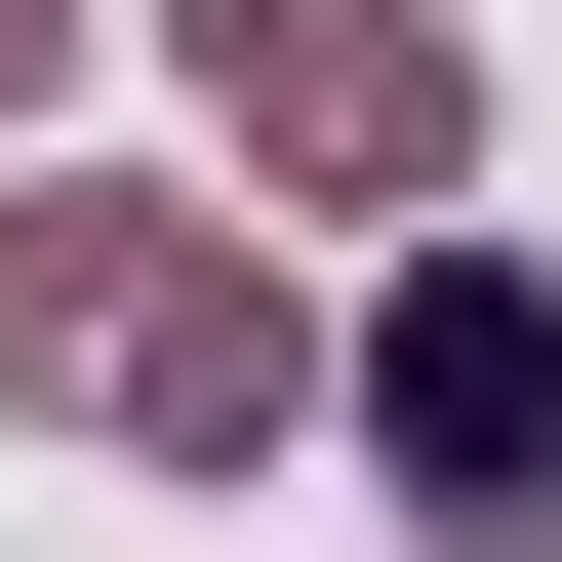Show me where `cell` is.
<instances>
[{
    "mask_svg": "<svg viewBox=\"0 0 562 562\" xmlns=\"http://www.w3.org/2000/svg\"><path fill=\"white\" fill-rule=\"evenodd\" d=\"M402 482H442V522H562V281H402Z\"/></svg>",
    "mask_w": 562,
    "mask_h": 562,
    "instance_id": "cell-1",
    "label": "cell"
},
{
    "mask_svg": "<svg viewBox=\"0 0 562 562\" xmlns=\"http://www.w3.org/2000/svg\"><path fill=\"white\" fill-rule=\"evenodd\" d=\"M201 41H241L281 161H442V41H402V0H201Z\"/></svg>",
    "mask_w": 562,
    "mask_h": 562,
    "instance_id": "cell-2",
    "label": "cell"
}]
</instances>
